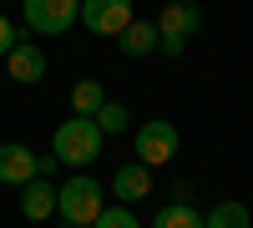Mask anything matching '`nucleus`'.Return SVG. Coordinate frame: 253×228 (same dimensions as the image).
Returning <instances> with one entry per match:
<instances>
[{
    "instance_id": "nucleus-15",
    "label": "nucleus",
    "mask_w": 253,
    "mask_h": 228,
    "mask_svg": "<svg viewBox=\"0 0 253 228\" xmlns=\"http://www.w3.org/2000/svg\"><path fill=\"white\" fill-rule=\"evenodd\" d=\"M91 122H96L101 132H126V122H132V112H126L122 101H101V112H96Z\"/></svg>"
},
{
    "instance_id": "nucleus-8",
    "label": "nucleus",
    "mask_w": 253,
    "mask_h": 228,
    "mask_svg": "<svg viewBox=\"0 0 253 228\" xmlns=\"http://www.w3.org/2000/svg\"><path fill=\"white\" fill-rule=\"evenodd\" d=\"M5 76H10V81H20V87H36V81L46 76V51H41L36 41L20 36V41H15V51L5 56Z\"/></svg>"
},
{
    "instance_id": "nucleus-3",
    "label": "nucleus",
    "mask_w": 253,
    "mask_h": 228,
    "mask_svg": "<svg viewBox=\"0 0 253 228\" xmlns=\"http://www.w3.org/2000/svg\"><path fill=\"white\" fill-rule=\"evenodd\" d=\"M198 31H203V5L172 0V5H162V15H157V51L162 56H182Z\"/></svg>"
},
{
    "instance_id": "nucleus-9",
    "label": "nucleus",
    "mask_w": 253,
    "mask_h": 228,
    "mask_svg": "<svg viewBox=\"0 0 253 228\" xmlns=\"http://www.w3.org/2000/svg\"><path fill=\"white\" fill-rule=\"evenodd\" d=\"M112 193L126 203V208L142 203V198H152V168H147V162H122L117 178H112Z\"/></svg>"
},
{
    "instance_id": "nucleus-2",
    "label": "nucleus",
    "mask_w": 253,
    "mask_h": 228,
    "mask_svg": "<svg viewBox=\"0 0 253 228\" xmlns=\"http://www.w3.org/2000/svg\"><path fill=\"white\" fill-rule=\"evenodd\" d=\"M101 208H107V203H101V182H96L91 173H76V178H66V182L56 188V213H61V223L91 228Z\"/></svg>"
},
{
    "instance_id": "nucleus-6",
    "label": "nucleus",
    "mask_w": 253,
    "mask_h": 228,
    "mask_svg": "<svg viewBox=\"0 0 253 228\" xmlns=\"http://www.w3.org/2000/svg\"><path fill=\"white\" fill-rule=\"evenodd\" d=\"M132 20V0H81V26L96 36H122Z\"/></svg>"
},
{
    "instance_id": "nucleus-12",
    "label": "nucleus",
    "mask_w": 253,
    "mask_h": 228,
    "mask_svg": "<svg viewBox=\"0 0 253 228\" xmlns=\"http://www.w3.org/2000/svg\"><path fill=\"white\" fill-rule=\"evenodd\" d=\"M203 228H253V218H248V208L238 198H228V203H213L203 213Z\"/></svg>"
},
{
    "instance_id": "nucleus-17",
    "label": "nucleus",
    "mask_w": 253,
    "mask_h": 228,
    "mask_svg": "<svg viewBox=\"0 0 253 228\" xmlns=\"http://www.w3.org/2000/svg\"><path fill=\"white\" fill-rule=\"evenodd\" d=\"M20 36H31V31H20L10 15H0V61H5V56L15 51V41H20Z\"/></svg>"
},
{
    "instance_id": "nucleus-1",
    "label": "nucleus",
    "mask_w": 253,
    "mask_h": 228,
    "mask_svg": "<svg viewBox=\"0 0 253 228\" xmlns=\"http://www.w3.org/2000/svg\"><path fill=\"white\" fill-rule=\"evenodd\" d=\"M101 137H107V132H101L91 117H66V122L56 127V137H51V157L81 173L86 162L101 157Z\"/></svg>"
},
{
    "instance_id": "nucleus-16",
    "label": "nucleus",
    "mask_w": 253,
    "mask_h": 228,
    "mask_svg": "<svg viewBox=\"0 0 253 228\" xmlns=\"http://www.w3.org/2000/svg\"><path fill=\"white\" fill-rule=\"evenodd\" d=\"M91 228H142V218H137L132 208H126V203H117V208H101Z\"/></svg>"
},
{
    "instance_id": "nucleus-5",
    "label": "nucleus",
    "mask_w": 253,
    "mask_h": 228,
    "mask_svg": "<svg viewBox=\"0 0 253 228\" xmlns=\"http://www.w3.org/2000/svg\"><path fill=\"white\" fill-rule=\"evenodd\" d=\"M182 147V132L172 127L167 117H152L137 127V162H147V168H162V162H172Z\"/></svg>"
},
{
    "instance_id": "nucleus-4",
    "label": "nucleus",
    "mask_w": 253,
    "mask_h": 228,
    "mask_svg": "<svg viewBox=\"0 0 253 228\" xmlns=\"http://www.w3.org/2000/svg\"><path fill=\"white\" fill-rule=\"evenodd\" d=\"M20 20L31 36H66L81 20V0H20Z\"/></svg>"
},
{
    "instance_id": "nucleus-18",
    "label": "nucleus",
    "mask_w": 253,
    "mask_h": 228,
    "mask_svg": "<svg viewBox=\"0 0 253 228\" xmlns=\"http://www.w3.org/2000/svg\"><path fill=\"white\" fill-rule=\"evenodd\" d=\"M56 228H76V223H56Z\"/></svg>"
},
{
    "instance_id": "nucleus-7",
    "label": "nucleus",
    "mask_w": 253,
    "mask_h": 228,
    "mask_svg": "<svg viewBox=\"0 0 253 228\" xmlns=\"http://www.w3.org/2000/svg\"><path fill=\"white\" fill-rule=\"evenodd\" d=\"M31 178H41V157L26 142H0V182L5 188H26Z\"/></svg>"
},
{
    "instance_id": "nucleus-13",
    "label": "nucleus",
    "mask_w": 253,
    "mask_h": 228,
    "mask_svg": "<svg viewBox=\"0 0 253 228\" xmlns=\"http://www.w3.org/2000/svg\"><path fill=\"white\" fill-rule=\"evenodd\" d=\"M101 101H107L101 81H76V87H71V112H76V117H96Z\"/></svg>"
},
{
    "instance_id": "nucleus-11",
    "label": "nucleus",
    "mask_w": 253,
    "mask_h": 228,
    "mask_svg": "<svg viewBox=\"0 0 253 228\" xmlns=\"http://www.w3.org/2000/svg\"><path fill=\"white\" fill-rule=\"evenodd\" d=\"M117 46H122V56H132V61L152 56L157 51V20H132V26L117 36Z\"/></svg>"
},
{
    "instance_id": "nucleus-14",
    "label": "nucleus",
    "mask_w": 253,
    "mask_h": 228,
    "mask_svg": "<svg viewBox=\"0 0 253 228\" xmlns=\"http://www.w3.org/2000/svg\"><path fill=\"white\" fill-rule=\"evenodd\" d=\"M152 228H203V213L193 203H167V208L152 218Z\"/></svg>"
},
{
    "instance_id": "nucleus-10",
    "label": "nucleus",
    "mask_w": 253,
    "mask_h": 228,
    "mask_svg": "<svg viewBox=\"0 0 253 228\" xmlns=\"http://www.w3.org/2000/svg\"><path fill=\"white\" fill-rule=\"evenodd\" d=\"M56 213V188L46 178H31L26 188H20V218H31V223H46Z\"/></svg>"
}]
</instances>
